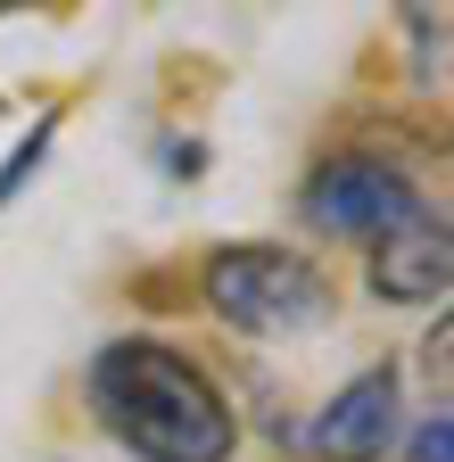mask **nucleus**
Listing matches in <instances>:
<instances>
[{"label": "nucleus", "mask_w": 454, "mask_h": 462, "mask_svg": "<svg viewBox=\"0 0 454 462\" xmlns=\"http://www.w3.org/2000/svg\"><path fill=\"white\" fill-rule=\"evenodd\" d=\"M91 404L141 462H232V446H240V421L223 404V388L182 346H157V338L99 346Z\"/></svg>", "instance_id": "nucleus-1"}, {"label": "nucleus", "mask_w": 454, "mask_h": 462, "mask_svg": "<svg viewBox=\"0 0 454 462\" xmlns=\"http://www.w3.org/2000/svg\"><path fill=\"white\" fill-rule=\"evenodd\" d=\"M207 298H215L223 322L248 330V338H290V330H314V322L330 314L322 273H314L306 256H290V248H264V240H248V248H215V264H207Z\"/></svg>", "instance_id": "nucleus-2"}, {"label": "nucleus", "mask_w": 454, "mask_h": 462, "mask_svg": "<svg viewBox=\"0 0 454 462\" xmlns=\"http://www.w3.org/2000/svg\"><path fill=\"white\" fill-rule=\"evenodd\" d=\"M430 199L413 190V173L405 165H388V157H330V165H314V182H306V215L322 223V231H347V240H380V231H396L405 215H422Z\"/></svg>", "instance_id": "nucleus-3"}, {"label": "nucleus", "mask_w": 454, "mask_h": 462, "mask_svg": "<svg viewBox=\"0 0 454 462\" xmlns=\"http://www.w3.org/2000/svg\"><path fill=\"white\" fill-rule=\"evenodd\" d=\"M446 215L438 207H422V215H405L396 231H380L372 240V289L380 298H396V306H422V298H438L446 289Z\"/></svg>", "instance_id": "nucleus-4"}, {"label": "nucleus", "mask_w": 454, "mask_h": 462, "mask_svg": "<svg viewBox=\"0 0 454 462\" xmlns=\"http://www.w3.org/2000/svg\"><path fill=\"white\" fill-rule=\"evenodd\" d=\"M396 430V372H364L356 388H338L322 404V421L306 430L322 462H372Z\"/></svg>", "instance_id": "nucleus-5"}, {"label": "nucleus", "mask_w": 454, "mask_h": 462, "mask_svg": "<svg viewBox=\"0 0 454 462\" xmlns=\"http://www.w3.org/2000/svg\"><path fill=\"white\" fill-rule=\"evenodd\" d=\"M413 462H454V430H446L438 404H430V421H422V438H413Z\"/></svg>", "instance_id": "nucleus-6"}, {"label": "nucleus", "mask_w": 454, "mask_h": 462, "mask_svg": "<svg viewBox=\"0 0 454 462\" xmlns=\"http://www.w3.org/2000/svg\"><path fill=\"white\" fill-rule=\"evenodd\" d=\"M42 141H50V116H42V125H33V141H25V149H17L9 165H0V207H9V190H17V182H25V173H33V157H42Z\"/></svg>", "instance_id": "nucleus-7"}]
</instances>
